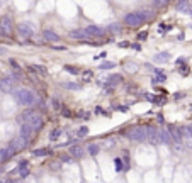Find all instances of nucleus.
<instances>
[{
  "label": "nucleus",
  "mask_w": 192,
  "mask_h": 183,
  "mask_svg": "<svg viewBox=\"0 0 192 183\" xmlns=\"http://www.w3.org/2000/svg\"><path fill=\"white\" fill-rule=\"evenodd\" d=\"M14 98L17 103H21L22 107H32L34 103H38V97L34 92H31L27 88H17L14 90Z\"/></svg>",
  "instance_id": "f257e3e1"
},
{
  "label": "nucleus",
  "mask_w": 192,
  "mask_h": 183,
  "mask_svg": "<svg viewBox=\"0 0 192 183\" xmlns=\"http://www.w3.org/2000/svg\"><path fill=\"white\" fill-rule=\"evenodd\" d=\"M19 121L31 124L36 131H39V129L43 127V117H41V114H39V112H36V110H31V108H29V110H26V112L19 117Z\"/></svg>",
  "instance_id": "f03ea898"
},
{
  "label": "nucleus",
  "mask_w": 192,
  "mask_h": 183,
  "mask_svg": "<svg viewBox=\"0 0 192 183\" xmlns=\"http://www.w3.org/2000/svg\"><path fill=\"white\" fill-rule=\"evenodd\" d=\"M126 136L134 142L148 141V132H146V127H143V126H133V127H129Z\"/></svg>",
  "instance_id": "7ed1b4c3"
},
{
  "label": "nucleus",
  "mask_w": 192,
  "mask_h": 183,
  "mask_svg": "<svg viewBox=\"0 0 192 183\" xmlns=\"http://www.w3.org/2000/svg\"><path fill=\"white\" fill-rule=\"evenodd\" d=\"M144 20H146V15L143 12H129L126 17H124V22L131 27H138L141 26Z\"/></svg>",
  "instance_id": "20e7f679"
},
{
  "label": "nucleus",
  "mask_w": 192,
  "mask_h": 183,
  "mask_svg": "<svg viewBox=\"0 0 192 183\" xmlns=\"http://www.w3.org/2000/svg\"><path fill=\"white\" fill-rule=\"evenodd\" d=\"M15 81H19L15 75H12V76H5V78H0V90L5 92V93L14 92V83Z\"/></svg>",
  "instance_id": "39448f33"
},
{
  "label": "nucleus",
  "mask_w": 192,
  "mask_h": 183,
  "mask_svg": "<svg viewBox=\"0 0 192 183\" xmlns=\"http://www.w3.org/2000/svg\"><path fill=\"white\" fill-rule=\"evenodd\" d=\"M146 132H148V141H150V144H153V146L162 144V139H160V129L153 127V126H148V127H146Z\"/></svg>",
  "instance_id": "423d86ee"
},
{
  "label": "nucleus",
  "mask_w": 192,
  "mask_h": 183,
  "mask_svg": "<svg viewBox=\"0 0 192 183\" xmlns=\"http://www.w3.org/2000/svg\"><path fill=\"white\" fill-rule=\"evenodd\" d=\"M27 142H29V139H26L24 136H17V137H14V139L10 141L9 146H12V148L15 149V153H17V151H22V149L27 148Z\"/></svg>",
  "instance_id": "0eeeda50"
},
{
  "label": "nucleus",
  "mask_w": 192,
  "mask_h": 183,
  "mask_svg": "<svg viewBox=\"0 0 192 183\" xmlns=\"http://www.w3.org/2000/svg\"><path fill=\"white\" fill-rule=\"evenodd\" d=\"M12 27H14V24H12V19L10 17H2L0 19V32L2 34L10 36L12 34Z\"/></svg>",
  "instance_id": "6e6552de"
},
{
  "label": "nucleus",
  "mask_w": 192,
  "mask_h": 183,
  "mask_svg": "<svg viewBox=\"0 0 192 183\" xmlns=\"http://www.w3.org/2000/svg\"><path fill=\"white\" fill-rule=\"evenodd\" d=\"M36 129L31 126V124H27V122H22L21 126V136H24L26 139H32V136H34Z\"/></svg>",
  "instance_id": "1a4fd4ad"
},
{
  "label": "nucleus",
  "mask_w": 192,
  "mask_h": 183,
  "mask_svg": "<svg viewBox=\"0 0 192 183\" xmlns=\"http://www.w3.org/2000/svg\"><path fill=\"white\" fill-rule=\"evenodd\" d=\"M15 154V149L12 148V146H7V148H2L0 149V161L5 163L7 159H10L12 156Z\"/></svg>",
  "instance_id": "9d476101"
},
{
  "label": "nucleus",
  "mask_w": 192,
  "mask_h": 183,
  "mask_svg": "<svg viewBox=\"0 0 192 183\" xmlns=\"http://www.w3.org/2000/svg\"><path fill=\"white\" fill-rule=\"evenodd\" d=\"M168 131H170V136H172V139H173V142L180 144V141L184 139V136L180 132V127H177V126H168Z\"/></svg>",
  "instance_id": "9b49d317"
},
{
  "label": "nucleus",
  "mask_w": 192,
  "mask_h": 183,
  "mask_svg": "<svg viewBox=\"0 0 192 183\" xmlns=\"http://www.w3.org/2000/svg\"><path fill=\"white\" fill-rule=\"evenodd\" d=\"M85 31L89 32L90 37H102V36H105V31L104 29H100V27H97V26H87L85 27Z\"/></svg>",
  "instance_id": "f8f14e48"
},
{
  "label": "nucleus",
  "mask_w": 192,
  "mask_h": 183,
  "mask_svg": "<svg viewBox=\"0 0 192 183\" xmlns=\"http://www.w3.org/2000/svg\"><path fill=\"white\" fill-rule=\"evenodd\" d=\"M17 31H19V34H21L22 37H31L32 36V27L29 26V24H26V22L19 24L17 26Z\"/></svg>",
  "instance_id": "ddd939ff"
},
{
  "label": "nucleus",
  "mask_w": 192,
  "mask_h": 183,
  "mask_svg": "<svg viewBox=\"0 0 192 183\" xmlns=\"http://www.w3.org/2000/svg\"><path fill=\"white\" fill-rule=\"evenodd\" d=\"M160 139H162V142H163V144H172V142H173L168 127H167V129H160Z\"/></svg>",
  "instance_id": "4468645a"
},
{
  "label": "nucleus",
  "mask_w": 192,
  "mask_h": 183,
  "mask_svg": "<svg viewBox=\"0 0 192 183\" xmlns=\"http://www.w3.org/2000/svg\"><path fill=\"white\" fill-rule=\"evenodd\" d=\"M83 153H85V151H83V148H82V146H78V144H75V146H71V148H70V154L73 156V158H82Z\"/></svg>",
  "instance_id": "2eb2a0df"
},
{
  "label": "nucleus",
  "mask_w": 192,
  "mask_h": 183,
  "mask_svg": "<svg viewBox=\"0 0 192 183\" xmlns=\"http://www.w3.org/2000/svg\"><path fill=\"white\" fill-rule=\"evenodd\" d=\"M43 37H44L46 41H49V42H56V41H60V36L55 34L53 31H44V32H43Z\"/></svg>",
  "instance_id": "dca6fc26"
},
{
  "label": "nucleus",
  "mask_w": 192,
  "mask_h": 183,
  "mask_svg": "<svg viewBox=\"0 0 192 183\" xmlns=\"http://www.w3.org/2000/svg\"><path fill=\"white\" fill-rule=\"evenodd\" d=\"M175 9H177L178 12H187V9H189V0H177Z\"/></svg>",
  "instance_id": "f3484780"
},
{
  "label": "nucleus",
  "mask_w": 192,
  "mask_h": 183,
  "mask_svg": "<svg viewBox=\"0 0 192 183\" xmlns=\"http://www.w3.org/2000/svg\"><path fill=\"white\" fill-rule=\"evenodd\" d=\"M180 132H182V136H184L185 139H192V124L191 126L189 124L187 126H182L180 127Z\"/></svg>",
  "instance_id": "a211bd4d"
},
{
  "label": "nucleus",
  "mask_w": 192,
  "mask_h": 183,
  "mask_svg": "<svg viewBox=\"0 0 192 183\" xmlns=\"http://www.w3.org/2000/svg\"><path fill=\"white\" fill-rule=\"evenodd\" d=\"M71 37H77V39H89L90 36H89V32L83 29V31H73V32H71Z\"/></svg>",
  "instance_id": "6ab92c4d"
},
{
  "label": "nucleus",
  "mask_w": 192,
  "mask_h": 183,
  "mask_svg": "<svg viewBox=\"0 0 192 183\" xmlns=\"http://www.w3.org/2000/svg\"><path fill=\"white\" fill-rule=\"evenodd\" d=\"M121 80H123L121 75H112V76L107 78V83H109L110 87H114V85H117V83H121Z\"/></svg>",
  "instance_id": "aec40b11"
},
{
  "label": "nucleus",
  "mask_w": 192,
  "mask_h": 183,
  "mask_svg": "<svg viewBox=\"0 0 192 183\" xmlns=\"http://www.w3.org/2000/svg\"><path fill=\"white\" fill-rule=\"evenodd\" d=\"M32 71L43 75V76H46V75H48V70H46V66H43V65H34V66H32Z\"/></svg>",
  "instance_id": "412c9836"
},
{
  "label": "nucleus",
  "mask_w": 192,
  "mask_h": 183,
  "mask_svg": "<svg viewBox=\"0 0 192 183\" xmlns=\"http://www.w3.org/2000/svg\"><path fill=\"white\" fill-rule=\"evenodd\" d=\"M63 88H66V90H80V88H82V85L68 81V83H63Z\"/></svg>",
  "instance_id": "4be33fe9"
},
{
  "label": "nucleus",
  "mask_w": 192,
  "mask_h": 183,
  "mask_svg": "<svg viewBox=\"0 0 192 183\" xmlns=\"http://www.w3.org/2000/svg\"><path fill=\"white\" fill-rule=\"evenodd\" d=\"M87 148H89V153L92 156H97L99 154V151H100V146H99V144H90V146H87Z\"/></svg>",
  "instance_id": "5701e85b"
},
{
  "label": "nucleus",
  "mask_w": 192,
  "mask_h": 183,
  "mask_svg": "<svg viewBox=\"0 0 192 183\" xmlns=\"http://www.w3.org/2000/svg\"><path fill=\"white\" fill-rule=\"evenodd\" d=\"M32 154L34 156H49L51 154V149H34Z\"/></svg>",
  "instance_id": "b1692460"
},
{
  "label": "nucleus",
  "mask_w": 192,
  "mask_h": 183,
  "mask_svg": "<svg viewBox=\"0 0 192 183\" xmlns=\"http://www.w3.org/2000/svg\"><path fill=\"white\" fill-rule=\"evenodd\" d=\"M87 134H89V127H85V126L77 131V137H80V139H82V137H85Z\"/></svg>",
  "instance_id": "393cba45"
},
{
  "label": "nucleus",
  "mask_w": 192,
  "mask_h": 183,
  "mask_svg": "<svg viewBox=\"0 0 192 183\" xmlns=\"http://www.w3.org/2000/svg\"><path fill=\"white\" fill-rule=\"evenodd\" d=\"M116 66V63H112V61H105V63H102V65H100V70H112V68Z\"/></svg>",
  "instance_id": "a878e982"
},
{
  "label": "nucleus",
  "mask_w": 192,
  "mask_h": 183,
  "mask_svg": "<svg viewBox=\"0 0 192 183\" xmlns=\"http://www.w3.org/2000/svg\"><path fill=\"white\" fill-rule=\"evenodd\" d=\"M63 70H65L66 73H71V75H78V73H80V70H78V68L68 66V65H66V66H63Z\"/></svg>",
  "instance_id": "bb28decb"
},
{
  "label": "nucleus",
  "mask_w": 192,
  "mask_h": 183,
  "mask_svg": "<svg viewBox=\"0 0 192 183\" xmlns=\"http://www.w3.org/2000/svg\"><path fill=\"white\" fill-rule=\"evenodd\" d=\"M155 60H157V61H168V60H170V54H168V53L157 54V56H155Z\"/></svg>",
  "instance_id": "cd10ccee"
},
{
  "label": "nucleus",
  "mask_w": 192,
  "mask_h": 183,
  "mask_svg": "<svg viewBox=\"0 0 192 183\" xmlns=\"http://www.w3.org/2000/svg\"><path fill=\"white\" fill-rule=\"evenodd\" d=\"M60 136H61V131H60V129H55V131H51V134H49V139H51V141H55V139H58Z\"/></svg>",
  "instance_id": "c85d7f7f"
},
{
  "label": "nucleus",
  "mask_w": 192,
  "mask_h": 183,
  "mask_svg": "<svg viewBox=\"0 0 192 183\" xmlns=\"http://www.w3.org/2000/svg\"><path fill=\"white\" fill-rule=\"evenodd\" d=\"M168 2H170V0H153V5L155 7H165Z\"/></svg>",
  "instance_id": "c756f323"
},
{
  "label": "nucleus",
  "mask_w": 192,
  "mask_h": 183,
  "mask_svg": "<svg viewBox=\"0 0 192 183\" xmlns=\"http://www.w3.org/2000/svg\"><path fill=\"white\" fill-rule=\"evenodd\" d=\"M107 29H109V31H112V32H121V29H123V27L119 26V24H110Z\"/></svg>",
  "instance_id": "7c9ffc66"
},
{
  "label": "nucleus",
  "mask_w": 192,
  "mask_h": 183,
  "mask_svg": "<svg viewBox=\"0 0 192 183\" xmlns=\"http://www.w3.org/2000/svg\"><path fill=\"white\" fill-rule=\"evenodd\" d=\"M82 78H83L85 81H90V80H92V71H89V70H87V71H83V73H82Z\"/></svg>",
  "instance_id": "2f4dec72"
},
{
  "label": "nucleus",
  "mask_w": 192,
  "mask_h": 183,
  "mask_svg": "<svg viewBox=\"0 0 192 183\" xmlns=\"http://www.w3.org/2000/svg\"><path fill=\"white\" fill-rule=\"evenodd\" d=\"M51 105H53V108L58 110V108H61V102L58 100V98H53V100H51Z\"/></svg>",
  "instance_id": "473e14b6"
},
{
  "label": "nucleus",
  "mask_w": 192,
  "mask_h": 183,
  "mask_svg": "<svg viewBox=\"0 0 192 183\" xmlns=\"http://www.w3.org/2000/svg\"><path fill=\"white\" fill-rule=\"evenodd\" d=\"M114 161H116V169L117 171H121V169H123V159L117 158V159H114Z\"/></svg>",
  "instance_id": "72a5a7b5"
},
{
  "label": "nucleus",
  "mask_w": 192,
  "mask_h": 183,
  "mask_svg": "<svg viewBox=\"0 0 192 183\" xmlns=\"http://www.w3.org/2000/svg\"><path fill=\"white\" fill-rule=\"evenodd\" d=\"M61 161L63 163H73V156H61Z\"/></svg>",
  "instance_id": "f704fd0d"
},
{
  "label": "nucleus",
  "mask_w": 192,
  "mask_h": 183,
  "mask_svg": "<svg viewBox=\"0 0 192 183\" xmlns=\"http://www.w3.org/2000/svg\"><path fill=\"white\" fill-rule=\"evenodd\" d=\"M29 175V169L27 168H21V178H27Z\"/></svg>",
  "instance_id": "c9c22d12"
},
{
  "label": "nucleus",
  "mask_w": 192,
  "mask_h": 183,
  "mask_svg": "<svg viewBox=\"0 0 192 183\" xmlns=\"http://www.w3.org/2000/svg\"><path fill=\"white\" fill-rule=\"evenodd\" d=\"M146 37H148V32H144V31H143V32H139V34H138V39H141V41H144Z\"/></svg>",
  "instance_id": "e433bc0d"
},
{
  "label": "nucleus",
  "mask_w": 192,
  "mask_h": 183,
  "mask_svg": "<svg viewBox=\"0 0 192 183\" xmlns=\"http://www.w3.org/2000/svg\"><path fill=\"white\" fill-rule=\"evenodd\" d=\"M21 168H27V159H22V161L19 163V169Z\"/></svg>",
  "instance_id": "4c0bfd02"
},
{
  "label": "nucleus",
  "mask_w": 192,
  "mask_h": 183,
  "mask_svg": "<svg viewBox=\"0 0 192 183\" xmlns=\"http://www.w3.org/2000/svg\"><path fill=\"white\" fill-rule=\"evenodd\" d=\"M10 65H12V66H14V70H19V65H17V63H15L14 60H10Z\"/></svg>",
  "instance_id": "58836bf2"
},
{
  "label": "nucleus",
  "mask_w": 192,
  "mask_h": 183,
  "mask_svg": "<svg viewBox=\"0 0 192 183\" xmlns=\"http://www.w3.org/2000/svg\"><path fill=\"white\" fill-rule=\"evenodd\" d=\"M185 93H182V92H178V93H175V98H184Z\"/></svg>",
  "instance_id": "ea45409f"
},
{
  "label": "nucleus",
  "mask_w": 192,
  "mask_h": 183,
  "mask_svg": "<svg viewBox=\"0 0 192 183\" xmlns=\"http://www.w3.org/2000/svg\"><path fill=\"white\" fill-rule=\"evenodd\" d=\"M187 71H189V70H187V68H185V65H184V66H182V68H180V73H187Z\"/></svg>",
  "instance_id": "a19ab883"
},
{
  "label": "nucleus",
  "mask_w": 192,
  "mask_h": 183,
  "mask_svg": "<svg viewBox=\"0 0 192 183\" xmlns=\"http://www.w3.org/2000/svg\"><path fill=\"white\" fill-rule=\"evenodd\" d=\"M117 110H123V112H128V107H121V105H119V107H116Z\"/></svg>",
  "instance_id": "79ce46f5"
},
{
  "label": "nucleus",
  "mask_w": 192,
  "mask_h": 183,
  "mask_svg": "<svg viewBox=\"0 0 192 183\" xmlns=\"http://www.w3.org/2000/svg\"><path fill=\"white\" fill-rule=\"evenodd\" d=\"M185 14H189V15H192V4L189 5V9H187V12H185Z\"/></svg>",
  "instance_id": "37998d69"
},
{
  "label": "nucleus",
  "mask_w": 192,
  "mask_h": 183,
  "mask_svg": "<svg viewBox=\"0 0 192 183\" xmlns=\"http://www.w3.org/2000/svg\"><path fill=\"white\" fill-rule=\"evenodd\" d=\"M63 115H65V117H70V110H66V108H65V110H63Z\"/></svg>",
  "instance_id": "c03bdc74"
},
{
  "label": "nucleus",
  "mask_w": 192,
  "mask_h": 183,
  "mask_svg": "<svg viewBox=\"0 0 192 183\" xmlns=\"http://www.w3.org/2000/svg\"><path fill=\"white\" fill-rule=\"evenodd\" d=\"M5 53V47H0V54H4Z\"/></svg>",
  "instance_id": "a18cd8bd"
},
{
  "label": "nucleus",
  "mask_w": 192,
  "mask_h": 183,
  "mask_svg": "<svg viewBox=\"0 0 192 183\" xmlns=\"http://www.w3.org/2000/svg\"><path fill=\"white\" fill-rule=\"evenodd\" d=\"M191 108H192V107H191Z\"/></svg>",
  "instance_id": "49530a36"
}]
</instances>
